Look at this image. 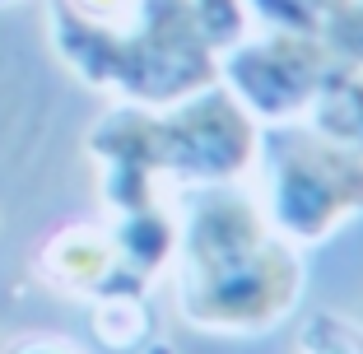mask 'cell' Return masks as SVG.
<instances>
[{
	"label": "cell",
	"instance_id": "1",
	"mask_svg": "<svg viewBox=\"0 0 363 354\" xmlns=\"http://www.w3.org/2000/svg\"><path fill=\"white\" fill-rule=\"evenodd\" d=\"M172 303L177 317L210 336H266L303 303L308 266L261 215L247 182L186 187L172 196Z\"/></svg>",
	"mask_w": 363,
	"mask_h": 354
},
{
	"label": "cell",
	"instance_id": "2",
	"mask_svg": "<svg viewBox=\"0 0 363 354\" xmlns=\"http://www.w3.org/2000/svg\"><path fill=\"white\" fill-rule=\"evenodd\" d=\"M257 140L261 126L214 79L163 108L112 103L89 126L84 154L98 168L107 215H121L135 205L172 201L186 187L247 182Z\"/></svg>",
	"mask_w": 363,
	"mask_h": 354
},
{
	"label": "cell",
	"instance_id": "3",
	"mask_svg": "<svg viewBox=\"0 0 363 354\" xmlns=\"http://www.w3.org/2000/svg\"><path fill=\"white\" fill-rule=\"evenodd\" d=\"M47 38L79 84L117 103L163 108L219 79V56L196 28L191 0H135V10L107 28L47 19Z\"/></svg>",
	"mask_w": 363,
	"mask_h": 354
},
{
	"label": "cell",
	"instance_id": "4",
	"mask_svg": "<svg viewBox=\"0 0 363 354\" xmlns=\"http://www.w3.org/2000/svg\"><path fill=\"white\" fill-rule=\"evenodd\" d=\"M247 187L275 233L298 252L331 243L363 219V159L321 135L312 121L261 126Z\"/></svg>",
	"mask_w": 363,
	"mask_h": 354
},
{
	"label": "cell",
	"instance_id": "5",
	"mask_svg": "<svg viewBox=\"0 0 363 354\" xmlns=\"http://www.w3.org/2000/svg\"><path fill=\"white\" fill-rule=\"evenodd\" d=\"M331 65L335 56L317 33L252 28L242 43L219 56V84L238 98V108L257 126H279V121L308 117Z\"/></svg>",
	"mask_w": 363,
	"mask_h": 354
},
{
	"label": "cell",
	"instance_id": "6",
	"mask_svg": "<svg viewBox=\"0 0 363 354\" xmlns=\"http://www.w3.org/2000/svg\"><path fill=\"white\" fill-rule=\"evenodd\" d=\"M33 270H38V280L47 289L65 294V299H84V303L112 289H130L126 275H121L112 228L94 224V219L61 224L56 233H47L43 247L33 252Z\"/></svg>",
	"mask_w": 363,
	"mask_h": 354
},
{
	"label": "cell",
	"instance_id": "7",
	"mask_svg": "<svg viewBox=\"0 0 363 354\" xmlns=\"http://www.w3.org/2000/svg\"><path fill=\"white\" fill-rule=\"evenodd\" d=\"M112 243H117V261L130 289H154V280L172 266V247H177V210L172 201L135 205L121 215H107Z\"/></svg>",
	"mask_w": 363,
	"mask_h": 354
},
{
	"label": "cell",
	"instance_id": "8",
	"mask_svg": "<svg viewBox=\"0 0 363 354\" xmlns=\"http://www.w3.org/2000/svg\"><path fill=\"white\" fill-rule=\"evenodd\" d=\"M303 121H312L321 135H331L335 145L363 159V65H331Z\"/></svg>",
	"mask_w": 363,
	"mask_h": 354
},
{
	"label": "cell",
	"instance_id": "9",
	"mask_svg": "<svg viewBox=\"0 0 363 354\" xmlns=\"http://www.w3.org/2000/svg\"><path fill=\"white\" fill-rule=\"evenodd\" d=\"M94 308V341L107 354H140L154 341V312H150V294L140 289H112L89 299Z\"/></svg>",
	"mask_w": 363,
	"mask_h": 354
},
{
	"label": "cell",
	"instance_id": "10",
	"mask_svg": "<svg viewBox=\"0 0 363 354\" xmlns=\"http://www.w3.org/2000/svg\"><path fill=\"white\" fill-rule=\"evenodd\" d=\"M294 350L298 354H363V322H354V317H345L335 308H321L298 326Z\"/></svg>",
	"mask_w": 363,
	"mask_h": 354
},
{
	"label": "cell",
	"instance_id": "11",
	"mask_svg": "<svg viewBox=\"0 0 363 354\" xmlns=\"http://www.w3.org/2000/svg\"><path fill=\"white\" fill-rule=\"evenodd\" d=\"M191 19L201 28V38L214 47V56H224L233 43H242L247 33L257 28L247 0H191Z\"/></svg>",
	"mask_w": 363,
	"mask_h": 354
},
{
	"label": "cell",
	"instance_id": "12",
	"mask_svg": "<svg viewBox=\"0 0 363 354\" xmlns=\"http://www.w3.org/2000/svg\"><path fill=\"white\" fill-rule=\"evenodd\" d=\"M335 5L345 0H247L257 28H289V33H321Z\"/></svg>",
	"mask_w": 363,
	"mask_h": 354
},
{
	"label": "cell",
	"instance_id": "13",
	"mask_svg": "<svg viewBox=\"0 0 363 354\" xmlns=\"http://www.w3.org/2000/svg\"><path fill=\"white\" fill-rule=\"evenodd\" d=\"M317 38L326 43V52L335 56V65H363V0L335 5Z\"/></svg>",
	"mask_w": 363,
	"mask_h": 354
},
{
	"label": "cell",
	"instance_id": "14",
	"mask_svg": "<svg viewBox=\"0 0 363 354\" xmlns=\"http://www.w3.org/2000/svg\"><path fill=\"white\" fill-rule=\"evenodd\" d=\"M5 354H84V350L65 336H19L5 345Z\"/></svg>",
	"mask_w": 363,
	"mask_h": 354
},
{
	"label": "cell",
	"instance_id": "15",
	"mask_svg": "<svg viewBox=\"0 0 363 354\" xmlns=\"http://www.w3.org/2000/svg\"><path fill=\"white\" fill-rule=\"evenodd\" d=\"M5 5H14V0H0V10H5Z\"/></svg>",
	"mask_w": 363,
	"mask_h": 354
}]
</instances>
